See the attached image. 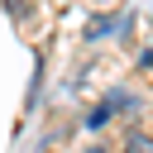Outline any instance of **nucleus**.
<instances>
[{
	"label": "nucleus",
	"mask_w": 153,
	"mask_h": 153,
	"mask_svg": "<svg viewBox=\"0 0 153 153\" xmlns=\"http://www.w3.org/2000/svg\"><path fill=\"white\" fill-rule=\"evenodd\" d=\"M120 29H124V19H120V14L110 10V14H96V19L86 24V38H91V43H100L105 33H120Z\"/></svg>",
	"instance_id": "1"
},
{
	"label": "nucleus",
	"mask_w": 153,
	"mask_h": 153,
	"mask_svg": "<svg viewBox=\"0 0 153 153\" xmlns=\"http://www.w3.org/2000/svg\"><path fill=\"white\" fill-rule=\"evenodd\" d=\"M100 110H105V115H115V110H139V96H129V91H110V96L100 100Z\"/></svg>",
	"instance_id": "2"
},
{
	"label": "nucleus",
	"mask_w": 153,
	"mask_h": 153,
	"mask_svg": "<svg viewBox=\"0 0 153 153\" xmlns=\"http://www.w3.org/2000/svg\"><path fill=\"white\" fill-rule=\"evenodd\" d=\"M81 153H105V148H100V143H91V148H81Z\"/></svg>",
	"instance_id": "4"
},
{
	"label": "nucleus",
	"mask_w": 153,
	"mask_h": 153,
	"mask_svg": "<svg viewBox=\"0 0 153 153\" xmlns=\"http://www.w3.org/2000/svg\"><path fill=\"white\" fill-rule=\"evenodd\" d=\"M124 153H153V139H148L143 129H134V134L124 139Z\"/></svg>",
	"instance_id": "3"
}]
</instances>
